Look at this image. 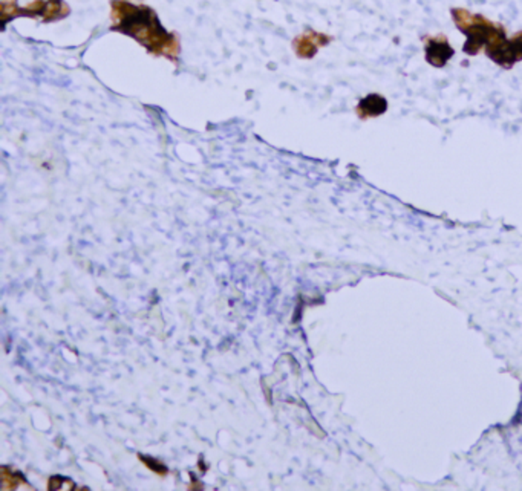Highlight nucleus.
<instances>
[{
  "label": "nucleus",
  "mask_w": 522,
  "mask_h": 491,
  "mask_svg": "<svg viewBox=\"0 0 522 491\" xmlns=\"http://www.w3.org/2000/svg\"><path fill=\"white\" fill-rule=\"evenodd\" d=\"M114 31H120L141 43L152 54L175 58L180 52L178 39L159 24L157 12L149 6H137L123 0L112 2Z\"/></svg>",
  "instance_id": "obj_1"
},
{
  "label": "nucleus",
  "mask_w": 522,
  "mask_h": 491,
  "mask_svg": "<svg viewBox=\"0 0 522 491\" xmlns=\"http://www.w3.org/2000/svg\"><path fill=\"white\" fill-rule=\"evenodd\" d=\"M386 109H388L386 100H383L379 95H369V96H366L365 100L360 101L357 112L360 118L366 120V117H377L380 114H383Z\"/></svg>",
  "instance_id": "obj_2"
}]
</instances>
